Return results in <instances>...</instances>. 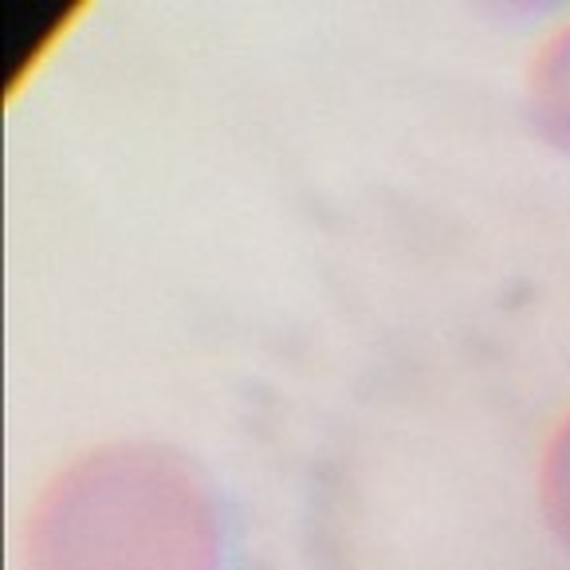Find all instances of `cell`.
Here are the masks:
<instances>
[{
	"instance_id": "2",
	"label": "cell",
	"mask_w": 570,
	"mask_h": 570,
	"mask_svg": "<svg viewBox=\"0 0 570 570\" xmlns=\"http://www.w3.org/2000/svg\"><path fill=\"white\" fill-rule=\"evenodd\" d=\"M528 107L539 135L570 150V24L539 48L528 76Z\"/></svg>"
},
{
	"instance_id": "3",
	"label": "cell",
	"mask_w": 570,
	"mask_h": 570,
	"mask_svg": "<svg viewBox=\"0 0 570 570\" xmlns=\"http://www.w3.org/2000/svg\"><path fill=\"white\" fill-rule=\"evenodd\" d=\"M543 512L551 528L570 543V413L554 429L543 456Z\"/></svg>"
},
{
	"instance_id": "1",
	"label": "cell",
	"mask_w": 570,
	"mask_h": 570,
	"mask_svg": "<svg viewBox=\"0 0 570 570\" xmlns=\"http://www.w3.org/2000/svg\"><path fill=\"white\" fill-rule=\"evenodd\" d=\"M225 512L177 449L107 445L76 456L36 495L24 570H220Z\"/></svg>"
}]
</instances>
